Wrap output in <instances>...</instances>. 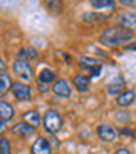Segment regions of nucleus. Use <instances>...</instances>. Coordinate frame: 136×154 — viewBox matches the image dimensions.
I'll return each instance as SVG.
<instances>
[{
    "label": "nucleus",
    "instance_id": "10",
    "mask_svg": "<svg viewBox=\"0 0 136 154\" xmlns=\"http://www.w3.org/2000/svg\"><path fill=\"white\" fill-rule=\"evenodd\" d=\"M12 131H14V134L20 136V137H30V136L34 134L35 127L29 126V124H25V122H19L12 127Z\"/></svg>",
    "mask_w": 136,
    "mask_h": 154
},
{
    "label": "nucleus",
    "instance_id": "4",
    "mask_svg": "<svg viewBox=\"0 0 136 154\" xmlns=\"http://www.w3.org/2000/svg\"><path fill=\"white\" fill-rule=\"evenodd\" d=\"M96 132L99 136V139L104 141V143H113V141H116V129L113 126H109V124H99Z\"/></svg>",
    "mask_w": 136,
    "mask_h": 154
},
{
    "label": "nucleus",
    "instance_id": "25",
    "mask_svg": "<svg viewBox=\"0 0 136 154\" xmlns=\"http://www.w3.org/2000/svg\"><path fill=\"white\" fill-rule=\"evenodd\" d=\"M2 74H5V62L0 59V75H2Z\"/></svg>",
    "mask_w": 136,
    "mask_h": 154
},
{
    "label": "nucleus",
    "instance_id": "24",
    "mask_svg": "<svg viewBox=\"0 0 136 154\" xmlns=\"http://www.w3.org/2000/svg\"><path fill=\"white\" fill-rule=\"evenodd\" d=\"M125 49L126 50H134V52H136V42L129 44V45H125Z\"/></svg>",
    "mask_w": 136,
    "mask_h": 154
},
{
    "label": "nucleus",
    "instance_id": "14",
    "mask_svg": "<svg viewBox=\"0 0 136 154\" xmlns=\"http://www.w3.org/2000/svg\"><path fill=\"white\" fill-rule=\"evenodd\" d=\"M35 57H37V50H35L34 47H22V49L19 50L17 60H25L27 62V59H35Z\"/></svg>",
    "mask_w": 136,
    "mask_h": 154
},
{
    "label": "nucleus",
    "instance_id": "13",
    "mask_svg": "<svg viewBox=\"0 0 136 154\" xmlns=\"http://www.w3.org/2000/svg\"><path fill=\"white\" fill-rule=\"evenodd\" d=\"M24 122L29 124V126L35 127V126H39L40 122V116L37 111H27V112H24Z\"/></svg>",
    "mask_w": 136,
    "mask_h": 154
},
{
    "label": "nucleus",
    "instance_id": "2",
    "mask_svg": "<svg viewBox=\"0 0 136 154\" xmlns=\"http://www.w3.org/2000/svg\"><path fill=\"white\" fill-rule=\"evenodd\" d=\"M44 129H46L47 132H51V134H54V132H57L61 127H62V119H61V116H59V112L55 111H47L46 116H44Z\"/></svg>",
    "mask_w": 136,
    "mask_h": 154
},
{
    "label": "nucleus",
    "instance_id": "1",
    "mask_svg": "<svg viewBox=\"0 0 136 154\" xmlns=\"http://www.w3.org/2000/svg\"><path fill=\"white\" fill-rule=\"evenodd\" d=\"M133 38V32L128 29H121V27H109L99 35V42L103 45L108 47H114V45H121L126 44L128 40Z\"/></svg>",
    "mask_w": 136,
    "mask_h": 154
},
{
    "label": "nucleus",
    "instance_id": "20",
    "mask_svg": "<svg viewBox=\"0 0 136 154\" xmlns=\"http://www.w3.org/2000/svg\"><path fill=\"white\" fill-rule=\"evenodd\" d=\"M0 154H10V143L5 137L0 139Z\"/></svg>",
    "mask_w": 136,
    "mask_h": 154
},
{
    "label": "nucleus",
    "instance_id": "7",
    "mask_svg": "<svg viewBox=\"0 0 136 154\" xmlns=\"http://www.w3.org/2000/svg\"><path fill=\"white\" fill-rule=\"evenodd\" d=\"M134 99H136L134 91H123L116 96V104L121 106V107H128L134 102Z\"/></svg>",
    "mask_w": 136,
    "mask_h": 154
},
{
    "label": "nucleus",
    "instance_id": "15",
    "mask_svg": "<svg viewBox=\"0 0 136 154\" xmlns=\"http://www.w3.org/2000/svg\"><path fill=\"white\" fill-rule=\"evenodd\" d=\"M125 87V81H123V77H116L113 82H109L108 84V92L109 94H118L119 91H123Z\"/></svg>",
    "mask_w": 136,
    "mask_h": 154
},
{
    "label": "nucleus",
    "instance_id": "18",
    "mask_svg": "<svg viewBox=\"0 0 136 154\" xmlns=\"http://www.w3.org/2000/svg\"><path fill=\"white\" fill-rule=\"evenodd\" d=\"M79 66L81 67H86V69H93L96 66H101L97 59H91V57H81L79 59Z\"/></svg>",
    "mask_w": 136,
    "mask_h": 154
},
{
    "label": "nucleus",
    "instance_id": "12",
    "mask_svg": "<svg viewBox=\"0 0 136 154\" xmlns=\"http://www.w3.org/2000/svg\"><path fill=\"white\" fill-rule=\"evenodd\" d=\"M72 82H74V85H76V89H77L79 92H86V91L89 89V77H86V75L77 74V75H74Z\"/></svg>",
    "mask_w": 136,
    "mask_h": 154
},
{
    "label": "nucleus",
    "instance_id": "9",
    "mask_svg": "<svg viewBox=\"0 0 136 154\" xmlns=\"http://www.w3.org/2000/svg\"><path fill=\"white\" fill-rule=\"evenodd\" d=\"M32 154H51V144L46 137H37L32 144Z\"/></svg>",
    "mask_w": 136,
    "mask_h": 154
},
{
    "label": "nucleus",
    "instance_id": "6",
    "mask_svg": "<svg viewBox=\"0 0 136 154\" xmlns=\"http://www.w3.org/2000/svg\"><path fill=\"white\" fill-rule=\"evenodd\" d=\"M12 94L20 100H30V85L25 82H14L12 84Z\"/></svg>",
    "mask_w": 136,
    "mask_h": 154
},
{
    "label": "nucleus",
    "instance_id": "26",
    "mask_svg": "<svg viewBox=\"0 0 136 154\" xmlns=\"http://www.w3.org/2000/svg\"><path fill=\"white\" fill-rule=\"evenodd\" d=\"M4 129H5V121L2 119V117H0V132L4 131Z\"/></svg>",
    "mask_w": 136,
    "mask_h": 154
},
{
    "label": "nucleus",
    "instance_id": "11",
    "mask_svg": "<svg viewBox=\"0 0 136 154\" xmlns=\"http://www.w3.org/2000/svg\"><path fill=\"white\" fill-rule=\"evenodd\" d=\"M14 116H15L14 107H12L8 102H5V100H0V117L7 122V121L14 119Z\"/></svg>",
    "mask_w": 136,
    "mask_h": 154
},
{
    "label": "nucleus",
    "instance_id": "21",
    "mask_svg": "<svg viewBox=\"0 0 136 154\" xmlns=\"http://www.w3.org/2000/svg\"><path fill=\"white\" fill-rule=\"evenodd\" d=\"M89 75L91 77H99L101 75V66H96L93 69H89Z\"/></svg>",
    "mask_w": 136,
    "mask_h": 154
},
{
    "label": "nucleus",
    "instance_id": "3",
    "mask_svg": "<svg viewBox=\"0 0 136 154\" xmlns=\"http://www.w3.org/2000/svg\"><path fill=\"white\" fill-rule=\"evenodd\" d=\"M118 22L128 30H136V10H125L116 17Z\"/></svg>",
    "mask_w": 136,
    "mask_h": 154
},
{
    "label": "nucleus",
    "instance_id": "22",
    "mask_svg": "<svg viewBox=\"0 0 136 154\" xmlns=\"http://www.w3.org/2000/svg\"><path fill=\"white\" fill-rule=\"evenodd\" d=\"M114 154H131V152H129L126 147H118V149L114 151Z\"/></svg>",
    "mask_w": 136,
    "mask_h": 154
},
{
    "label": "nucleus",
    "instance_id": "23",
    "mask_svg": "<svg viewBox=\"0 0 136 154\" xmlns=\"http://www.w3.org/2000/svg\"><path fill=\"white\" fill-rule=\"evenodd\" d=\"M39 89H40V92H47V91H49L47 84H44V82H39Z\"/></svg>",
    "mask_w": 136,
    "mask_h": 154
},
{
    "label": "nucleus",
    "instance_id": "27",
    "mask_svg": "<svg viewBox=\"0 0 136 154\" xmlns=\"http://www.w3.org/2000/svg\"><path fill=\"white\" fill-rule=\"evenodd\" d=\"M119 4H123V5H131V4H133V2H128V0H121Z\"/></svg>",
    "mask_w": 136,
    "mask_h": 154
},
{
    "label": "nucleus",
    "instance_id": "8",
    "mask_svg": "<svg viewBox=\"0 0 136 154\" xmlns=\"http://www.w3.org/2000/svg\"><path fill=\"white\" fill-rule=\"evenodd\" d=\"M52 91H54L55 96H59V97H69V96H71L69 82L64 81V79H59V81H55L54 85H52Z\"/></svg>",
    "mask_w": 136,
    "mask_h": 154
},
{
    "label": "nucleus",
    "instance_id": "5",
    "mask_svg": "<svg viewBox=\"0 0 136 154\" xmlns=\"http://www.w3.org/2000/svg\"><path fill=\"white\" fill-rule=\"evenodd\" d=\"M14 72H15L22 81H30V79H32L30 64L25 62V60H15V62H14Z\"/></svg>",
    "mask_w": 136,
    "mask_h": 154
},
{
    "label": "nucleus",
    "instance_id": "17",
    "mask_svg": "<svg viewBox=\"0 0 136 154\" xmlns=\"http://www.w3.org/2000/svg\"><path fill=\"white\" fill-rule=\"evenodd\" d=\"M12 89V81H10V75L8 74H2L0 75V96H4L7 91Z\"/></svg>",
    "mask_w": 136,
    "mask_h": 154
},
{
    "label": "nucleus",
    "instance_id": "16",
    "mask_svg": "<svg viewBox=\"0 0 136 154\" xmlns=\"http://www.w3.org/2000/svg\"><path fill=\"white\" fill-rule=\"evenodd\" d=\"M39 82L49 84V82H55V74L51 69H42L39 72Z\"/></svg>",
    "mask_w": 136,
    "mask_h": 154
},
{
    "label": "nucleus",
    "instance_id": "19",
    "mask_svg": "<svg viewBox=\"0 0 136 154\" xmlns=\"http://www.w3.org/2000/svg\"><path fill=\"white\" fill-rule=\"evenodd\" d=\"M91 5H93L94 8H109V7L114 5V2L113 0H93Z\"/></svg>",
    "mask_w": 136,
    "mask_h": 154
}]
</instances>
